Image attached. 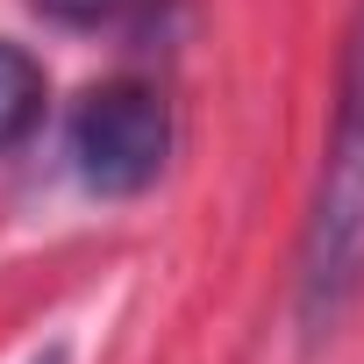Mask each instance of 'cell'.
<instances>
[{
	"label": "cell",
	"mask_w": 364,
	"mask_h": 364,
	"mask_svg": "<svg viewBox=\"0 0 364 364\" xmlns=\"http://www.w3.org/2000/svg\"><path fill=\"white\" fill-rule=\"evenodd\" d=\"M29 8L50 15V22H72V29H100V22H129L150 0H29Z\"/></svg>",
	"instance_id": "cell-4"
},
{
	"label": "cell",
	"mask_w": 364,
	"mask_h": 364,
	"mask_svg": "<svg viewBox=\"0 0 364 364\" xmlns=\"http://www.w3.org/2000/svg\"><path fill=\"white\" fill-rule=\"evenodd\" d=\"M357 293H364V0L350 15L336 129H328L307 229H300V321L321 336L357 307Z\"/></svg>",
	"instance_id": "cell-1"
},
{
	"label": "cell",
	"mask_w": 364,
	"mask_h": 364,
	"mask_svg": "<svg viewBox=\"0 0 364 364\" xmlns=\"http://www.w3.org/2000/svg\"><path fill=\"white\" fill-rule=\"evenodd\" d=\"M72 157H79V178L107 200H129V193L157 186V171L171 157L164 93H150L136 79H114V86L86 93V107L72 114Z\"/></svg>",
	"instance_id": "cell-2"
},
{
	"label": "cell",
	"mask_w": 364,
	"mask_h": 364,
	"mask_svg": "<svg viewBox=\"0 0 364 364\" xmlns=\"http://www.w3.org/2000/svg\"><path fill=\"white\" fill-rule=\"evenodd\" d=\"M36 114H43V72H36V58L15 50V43H0V157L36 129Z\"/></svg>",
	"instance_id": "cell-3"
}]
</instances>
